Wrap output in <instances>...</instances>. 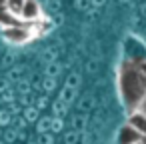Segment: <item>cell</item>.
I'll list each match as a JSON object with an SVG mask.
<instances>
[{
  "label": "cell",
  "mask_w": 146,
  "mask_h": 144,
  "mask_svg": "<svg viewBox=\"0 0 146 144\" xmlns=\"http://www.w3.org/2000/svg\"><path fill=\"white\" fill-rule=\"evenodd\" d=\"M118 94L128 112L138 110L146 96V74L138 64L126 60L118 68Z\"/></svg>",
  "instance_id": "6da1fadb"
},
{
  "label": "cell",
  "mask_w": 146,
  "mask_h": 144,
  "mask_svg": "<svg viewBox=\"0 0 146 144\" xmlns=\"http://www.w3.org/2000/svg\"><path fill=\"white\" fill-rule=\"evenodd\" d=\"M2 36H4L6 42H10L14 46H22V44H28L34 38V26L22 22V24L10 26V28H2Z\"/></svg>",
  "instance_id": "7a4b0ae2"
},
{
  "label": "cell",
  "mask_w": 146,
  "mask_h": 144,
  "mask_svg": "<svg viewBox=\"0 0 146 144\" xmlns=\"http://www.w3.org/2000/svg\"><path fill=\"white\" fill-rule=\"evenodd\" d=\"M42 18V8H40V2L38 0H26V4L22 8V14H20V20L24 24H36L38 20Z\"/></svg>",
  "instance_id": "3957f363"
},
{
  "label": "cell",
  "mask_w": 146,
  "mask_h": 144,
  "mask_svg": "<svg viewBox=\"0 0 146 144\" xmlns=\"http://www.w3.org/2000/svg\"><path fill=\"white\" fill-rule=\"evenodd\" d=\"M126 124H128L130 128H134L142 138H146V112H142V110H132V112H128Z\"/></svg>",
  "instance_id": "277c9868"
},
{
  "label": "cell",
  "mask_w": 146,
  "mask_h": 144,
  "mask_svg": "<svg viewBox=\"0 0 146 144\" xmlns=\"http://www.w3.org/2000/svg\"><path fill=\"white\" fill-rule=\"evenodd\" d=\"M144 138L134 130V128H130L128 124H124L122 128H120V132H118V144H138V142H142Z\"/></svg>",
  "instance_id": "5b68a950"
},
{
  "label": "cell",
  "mask_w": 146,
  "mask_h": 144,
  "mask_svg": "<svg viewBox=\"0 0 146 144\" xmlns=\"http://www.w3.org/2000/svg\"><path fill=\"white\" fill-rule=\"evenodd\" d=\"M16 24H22V20L16 18L12 12H8L4 6L0 8V28H10V26H16Z\"/></svg>",
  "instance_id": "8992f818"
},
{
  "label": "cell",
  "mask_w": 146,
  "mask_h": 144,
  "mask_svg": "<svg viewBox=\"0 0 146 144\" xmlns=\"http://www.w3.org/2000/svg\"><path fill=\"white\" fill-rule=\"evenodd\" d=\"M24 4H26V0H6V4H4V8L8 10V12H12L16 18H20V14H22V8H24Z\"/></svg>",
  "instance_id": "52a82bcc"
},
{
  "label": "cell",
  "mask_w": 146,
  "mask_h": 144,
  "mask_svg": "<svg viewBox=\"0 0 146 144\" xmlns=\"http://www.w3.org/2000/svg\"><path fill=\"white\" fill-rule=\"evenodd\" d=\"M138 68H140V70H142V72H144V74H146V60H142V62H140V64H138Z\"/></svg>",
  "instance_id": "ba28073f"
},
{
  "label": "cell",
  "mask_w": 146,
  "mask_h": 144,
  "mask_svg": "<svg viewBox=\"0 0 146 144\" xmlns=\"http://www.w3.org/2000/svg\"><path fill=\"white\" fill-rule=\"evenodd\" d=\"M138 110H142V112H146V96H144V102H142V106H140Z\"/></svg>",
  "instance_id": "9c48e42d"
},
{
  "label": "cell",
  "mask_w": 146,
  "mask_h": 144,
  "mask_svg": "<svg viewBox=\"0 0 146 144\" xmlns=\"http://www.w3.org/2000/svg\"><path fill=\"white\" fill-rule=\"evenodd\" d=\"M4 4H6V0H0V8H2Z\"/></svg>",
  "instance_id": "30bf717a"
},
{
  "label": "cell",
  "mask_w": 146,
  "mask_h": 144,
  "mask_svg": "<svg viewBox=\"0 0 146 144\" xmlns=\"http://www.w3.org/2000/svg\"><path fill=\"white\" fill-rule=\"evenodd\" d=\"M138 144H144V140H142V142H138Z\"/></svg>",
  "instance_id": "8fae6325"
}]
</instances>
